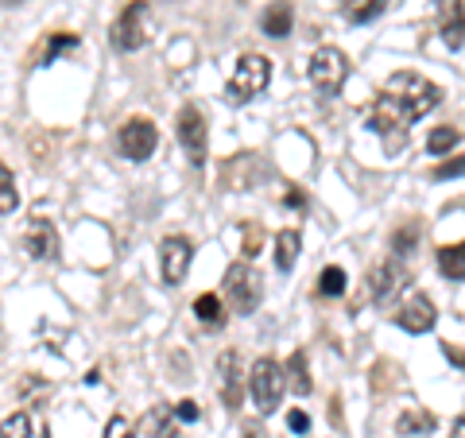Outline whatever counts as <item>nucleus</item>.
I'll use <instances>...</instances> for the list:
<instances>
[{
  "label": "nucleus",
  "instance_id": "obj_12",
  "mask_svg": "<svg viewBox=\"0 0 465 438\" xmlns=\"http://www.w3.org/2000/svg\"><path fill=\"white\" fill-rule=\"evenodd\" d=\"M434 16H439V35L450 51L465 43V5L461 0H434Z\"/></svg>",
  "mask_w": 465,
  "mask_h": 438
},
{
  "label": "nucleus",
  "instance_id": "obj_4",
  "mask_svg": "<svg viewBox=\"0 0 465 438\" xmlns=\"http://www.w3.org/2000/svg\"><path fill=\"white\" fill-rule=\"evenodd\" d=\"M283 388H287V369L272 357H260L249 373V392H252V403L260 407V415H272L280 407Z\"/></svg>",
  "mask_w": 465,
  "mask_h": 438
},
{
  "label": "nucleus",
  "instance_id": "obj_26",
  "mask_svg": "<svg viewBox=\"0 0 465 438\" xmlns=\"http://www.w3.org/2000/svg\"><path fill=\"white\" fill-rule=\"evenodd\" d=\"M318 295H330V299L345 295V272L341 268H322V275H318Z\"/></svg>",
  "mask_w": 465,
  "mask_h": 438
},
{
  "label": "nucleus",
  "instance_id": "obj_34",
  "mask_svg": "<svg viewBox=\"0 0 465 438\" xmlns=\"http://www.w3.org/2000/svg\"><path fill=\"white\" fill-rule=\"evenodd\" d=\"M241 438H268V431L260 427V423H244V427H241Z\"/></svg>",
  "mask_w": 465,
  "mask_h": 438
},
{
  "label": "nucleus",
  "instance_id": "obj_20",
  "mask_svg": "<svg viewBox=\"0 0 465 438\" xmlns=\"http://www.w3.org/2000/svg\"><path fill=\"white\" fill-rule=\"evenodd\" d=\"M299 248H302L299 233H295V229H283L280 237H275V268H280V272H291V268H295Z\"/></svg>",
  "mask_w": 465,
  "mask_h": 438
},
{
  "label": "nucleus",
  "instance_id": "obj_30",
  "mask_svg": "<svg viewBox=\"0 0 465 438\" xmlns=\"http://www.w3.org/2000/svg\"><path fill=\"white\" fill-rule=\"evenodd\" d=\"M101 438H133V423H128L124 415H113L109 419V427H105V434Z\"/></svg>",
  "mask_w": 465,
  "mask_h": 438
},
{
  "label": "nucleus",
  "instance_id": "obj_35",
  "mask_svg": "<svg viewBox=\"0 0 465 438\" xmlns=\"http://www.w3.org/2000/svg\"><path fill=\"white\" fill-rule=\"evenodd\" d=\"M0 5H8V8H12V5H20V0H0Z\"/></svg>",
  "mask_w": 465,
  "mask_h": 438
},
{
  "label": "nucleus",
  "instance_id": "obj_10",
  "mask_svg": "<svg viewBox=\"0 0 465 438\" xmlns=\"http://www.w3.org/2000/svg\"><path fill=\"white\" fill-rule=\"evenodd\" d=\"M411 284V275H407V268L400 264V260H391V264H381L372 275H369V287H372V303L376 306H391L400 299V291Z\"/></svg>",
  "mask_w": 465,
  "mask_h": 438
},
{
  "label": "nucleus",
  "instance_id": "obj_7",
  "mask_svg": "<svg viewBox=\"0 0 465 438\" xmlns=\"http://www.w3.org/2000/svg\"><path fill=\"white\" fill-rule=\"evenodd\" d=\"M155 144H159V128L148 121V116H133V121H124L121 133H116V148H121L124 159H133V164L152 159Z\"/></svg>",
  "mask_w": 465,
  "mask_h": 438
},
{
  "label": "nucleus",
  "instance_id": "obj_31",
  "mask_svg": "<svg viewBox=\"0 0 465 438\" xmlns=\"http://www.w3.org/2000/svg\"><path fill=\"white\" fill-rule=\"evenodd\" d=\"M174 419H179V423H194V419H198V403H194V400L174 403Z\"/></svg>",
  "mask_w": 465,
  "mask_h": 438
},
{
  "label": "nucleus",
  "instance_id": "obj_25",
  "mask_svg": "<svg viewBox=\"0 0 465 438\" xmlns=\"http://www.w3.org/2000/svg\"><path fill=\"white\" fill-rule=\"evenodd\" d=\"M78 43H82V39H78L74 32H54V35H51V43H47V51H43V58H39V63H43V66H51L58 55H63V51H74Z\"/></svg>",
  "mask_w": 465,
  "mask_h": 438
},
{
  "label": "nucleus",
  "instance_id": "obj_22",
  "mask_svg": "<svg viewBox=\"0 0 465 438\" xmlns=\"http://www.w3.org/2000/svg\"><path fill=\"white\" fill-rule=\"evenodd\" d=\"M388 12V0H345V16L353 24H369Z\"/></svg>",
  "mask_w": 465,
  "mask_h": 438
},
{
  "label": "nucleus",
  "instance_id": "obj_2",
  "mask_svg": "<svg viewBox=\"0 0 465 438\" xmlns=\"http://www.w3.org/2000/svg\"><path fill=\"white\" fill-rule=\"evenodd\" d=\"M148 39H152V8H148V0H133V5H124V12L113 20L109 43L128 55V51H140Z\"/></svg>",
  "mask_w": 465,
  "mask_h": 438
},
{
  "label": "nucleus",
  "instance_id": "obj_19",
  "mask_svg": "<svg viewBox=\"0 0 465 438\" xmlns=\"http://www.w3.org/2000/svg\"><path fill=\"white\" fill-rule=\"evenodd\" d=\"M194 318L206 330H222L225 326V306H222V299H217V295H198L194 299Z\"/></svg>",
  "mask_w": 465,
  "mask_h": 438
},
{
  "label": "nucleus",
  "instance_id": "obj_11",
  "mask_svg": "<svg viewBox=\"0 0 465 438\" xmlns=\"http://www.w3.org/2000/svg\"><path fill=\"white\" fill-rule=\"evenodd\" d=\"M391 318H396V326L407 333H427V330H434V323H439V311H434V303L427 295H411Z\"/></svg>",
  "mask_w": 465,
  "mask_h": 438
},
{
  "label": "nucleus",
  "instance_id": "obj_28",
  "mask_svg": "<svg viewBox=\"0 0 465 438\" xmlns=\"http://www.w3.org/2000/svg\"><path fill=\"white\" fill-rule=\"evenodd\" d=\"M27 434H32V419H27L24 412L8 415L5 423H0V438H27Z\"/></svg>",
  "mask_w": 465,
  "mask_h": 438
},
{
  "label": "nucleus",
  "instance_id": "obj_14",
  "mask_svg": "<svg viewBox=\"0 0 465 438\" xmlns=\"http://www.w3.org/2000/svg\"><path fill=\"white\" fill-rule=\"evenodd\" d=\"M24 248L32 253L35 260H54L58 256V233L47 217H32L24 229Z\"/></svg>",
  "mask_w": 465,
  "mask_h": 438
},
{
  "label": "nucleus",
  "instance_id": "obj_16",
  "mask_svg": "<svg viewBox=\"0 0 465 438\" xmlns=\"http://www.w3.org/2000/svg\"><path fill=\"white\" fill-rule=\"evenodd\" d=\"M439 272L446 275V280H454V284L465 280V241L439 248Z\"/></svg>",
  "mask_w": 465,
  "mask_h": 438
},
{
  "label": "nucleus",
  "instance_id": "obj_8",
  "mask_svg": "<svg viewBox=\"0 0 465 438\" xmlns=\"http://www.w3.org/2000/svg\"><path fill=\"white\" fill-rule=\"evenodd\" d=\"M206 116H202V109L194 105H183L179 113V144H183V152L186 159H191L194 167L206 164Z\"/></svg>",
  "mask_w": 465,
  "mask_h": 438
},
{
  "label": "nucleus",
  "instance_id": "obj_6",
  "mask_svg": "<svg viewBox=\"0 0 465 438\" xmlns=\"http://www.w3.org/2000/svg\"><path fill=\"white\" fill-rule=\"evenodd\" d=\"M349 78V58L338 47H318L311 58V82L322 97H338Z\"/></svg>",
  "mask_w": 465,
  "mask_h": 438
},
{
  "label": "nucleus",
  "instance_id": "obj_15",
  "mask_svg": "<svg viewBox=\"0 0 465 438\" xmlns=\"http://www.w3.org/2000/svg\"><path fill=\"white\" fill-rule=\"evenodd\" d=\"M439 431V419H434L427 407H407V412L396 419V434L400 438H427Z\"/></svg>",
  "mask_w": 465,
  "mask_h": 438
},
{
  "label": "nucleus",
  "instance_id": "obj_32",
  "mask_svg": "<svg viewBox=\"0 0 465 438\" xmlns=\"http://www.w3.org/2000/svg\"><path fill=\"white\" fill-rule=\"evenodd\" d=\"M287 427L295 431V434H307V431H311V419H307V412H291V415H287Z\"/></svg>",
  "mask_w": 465,
  "mask_h": 438
},
{
  "label": "nucleus",
  "instance_id": "obj_3",
  "mask_svg": "<svg viewBox=\"0 0 465 438\" xmlns=\"http://www.w3.org/2000/svg\"><path fill=\"white\" fill-rule=\"evenodd\" d=\"M268 82H272V58L241 55L237 66H232V78H229V101L232 105H244V101H252L256 94H264Z\"/></svg>",
  "mask_w": 465,
  "mask_h": 438
},
{
  "label": "nucleus",
  "instance_id": "obj_18",
  "mask_svg": "<svg viewBox=\"0 0 465 438\" xmlns=\"http://www.w3.org/2000/svg\"><path fill=\"white\" fill-rule=\"evenodd\" d=\"M291 5L287 0H275V5L264 12V35H272V39H287L291 35Z\"/></svg>",
  "mask_w": 465,
  "mask_h": 438
},
{
  "label": "nucleus",
  "instance_id": "obj_29",
  "mask_svg": "<svg viewBox=\"0 0 465 438\" xmlns=\"http://www.w3.org/2000/svg\"><path fill=\"white\" fill-rule=\"evenodd\" d=\"M430 179H439V183H446V179H465V155H458V159H446V164H439L430 171Z\"/></svg>",
  "mask_w": 465,
  "mask_h": 438
},
{
  "label": "nucleus",
  "instance_id": "obj_21",
  "mask_svg": "<svg viewBox=\"0 0 465 438\" xmlns=\"http://www.w3.org/2000/svg\"><path fill=\"white\" fill-rule=\"evenodd\" d=\"M287 384L295 388V396H311V388H314L311 373H307V353H302V349L287 357Z\"/></svg>",
  "mask_w": 465,
  "mask_h": 438
},
{
  "label": "nucleus",
  "instance_id": "obj_33",
  "mask_svg": "<svg viewBox=\"0 0 465 438\" xmlns=\"http://www.w3.org/2000/svg\"><path fill=\"white\" fill-rule=\"evenodd\" d=\"M442 353H446V361H454L458 369H465V353H461L458 345H450V342H446V345H442Z\"/></svg>",
  "mask_w": 465,
  "mask_h": 438
},
{
  "label": "nucleus",
  "instance_id": "obj_1",
  "mask_svg": "<svg viewBox=\"0 0 465 438\" xmlns=\"http://www.w3.org/2000/svg\"><path fill=\"white\" fill-rule=\"evenodd\" d=\"M439 101H442V90L430 78L400 70V75L388 78L381 97H376V105L369 113V128L388 140V152H400L407 140V128H411L419 116H427Z\"/></svg>",
  "mask_w": 465,
  "mask_h": 438
},
{
  "label": "nucleus",
  "instance_id": "obj_5",
  "mask_svg": "<svg viewBox=\"0 0 465 438\" xmlns=\"http://www.w3.org/2000/svg\"><path fill=\"white\" fill-rule=\"evenodd\" d=\"M225 295L237 314H252L260 299H264V280H260V272L252 264H232L225 272Z\"/></svg>",
  "mask_w": 465,
  "mask_h": 438
},
{
  "label": "nucleus",
  "instance_id": "obj_9",
  "mask_svg": "<svg viewBox=\"0 0 465 438\" xmlns=\"http://www.w3.org/2000/svg\"><path fill=\"white\" fill-rule=\"evenodd\" d=\"M191 260H194V244L186 237H163L159 241V264H163V284L167 287H179L186 280Z\"/></svg>",
  "mask_w": 465,
  "mask_h": 438
},
{
  "label": "nucleus",
  "instance_id": "obj_24",
  "mask_svg": "<svg viewBox=\"0 0 465 438\" xmlns=\"http://www.w3.org/2000/svg\"><path fill=\"white\" fill-rule=\"evenodd\" d=\"M20 206V191H16V174L0 164V214H12Z\"/></svg>",
  "mask_w": 465,
  "mask_h": 438
},
{
  "label": "nucleus",
  "instance_id": "obj_27",
  "mask_svg": "<svg viewBox=\"0 0 465 438\" xmlns=\"http://www.w3.org/2000/svg\"><path fill=\"white\" fill-rule=\"evenodd\" d=\"M148 423H152L155 438H179V431H174V412H171V407H155Z\"/></svg>",
  "mask_w": 465,
  "mask_h": 438
},
{
  "label": "nucleus",
  "instance_id": "obj_23",
  "mask_svg": "<svg viewBox=\"0 0 465 438\" xmlns=\"http://www.w3.org/2000/svg\"><path fill=\"white\" fill-rule=\"evenodd\" d=\"M458 140H461V128L442 124V128H434V133L427 136V152H430V155H446V152L458 148Z\"/></svg>",
  "mask_w": 465,
  "mask_h": 438
},
{
  "label": "nucleus",
  "instance_id": "obj_36",
  "mask_svg": "<svg viewBox=\"0 0 465 438\" xmlns=\"http://www.w3.org/2000/svg\"><path fill=\"white\" fill-rule=\"evenodd\" d=\"M43 438H51V434H43Z\"/></svg>",
  "mask_w": 465,
  "mask_h": 438
},
{
  "label": "nucleus",
  "instance_id": "obj_17",
  "mask_svg": "<svg viewBox=\"0 0 465 438\" xmlns=\"http://www.w3.org/2000/svg\"><path fill=\"white\" fill-rule=\"evenodd\" d=\"M419 241H423V225L419 222H407V225H400L396 233H391V256L396 260H407L419 248Z\"/></svg>",
  "mask_w": 465,
  "mask_h": 438
},
{
  "label": "nucleus",
  "instance_id": "obj_13",
  "mask_svg": "<svg viewBox=\"0 0 465 438\" xmlns=\"http://www.w3.org/2000/svg\"><path fill=\"white\" fill-rule=\"evenodd\" d=\"M217 396L229 412H237L241 407V357L225 349L222 357H217Z\"/></svg>",
  "mask_w": 465,
  "mask_h": 438
}]
</instances>
